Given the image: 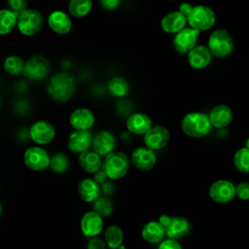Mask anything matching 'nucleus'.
<instances>
[{
	"label": "nucleus",
	"instance_id": "obj_21",
	"mask_svg": "<svg viewBox=\"0 0 249 249\" xmlns=\"http://www.w3.org/2000/svg\"><path fill=\"white\" fill-rule=\"evenodd\" d=\"M212 59V53L209 49L205 46H196L188 53V62L194 69H204L206 68Z\"/></svg>",
	"mask_w": 249,
	"mask_h": 249
},
{
	"label": "nucleus",
	"instance_id": "obj_12",
	"mask_svg": "<svg viewBox=\"0 0 249 249\" xmlns=\"http://www.w3.org/2000/svg\"><path fill=\"white\" fill-rule=\"evenodd\" d=\"M169 141V131L163 125H153L145 134H144V143L145 146L158 151L166 146Z\"/></svg>",
	"mask_w": 249,
	"mask_h": 249
},
{
	"label": "nucleus",
	"instance_id": "obj_20",
	"mask_svg": "<svg viewBox=\"0 0 249 249\" xmlns=\"http://www.w3.org/2000/svg\"><path fill=\"white\" fill-rule=\"evenodd\" d=\"M187 18L179 11L166 14L160 20L161 29L169 34H176L186 27Z\"/></svg>",
	"mask_w": 249,
	"mask_h": 249
},
{
	"label": "nucleus",
	"instance_id": "obj_38",
	"mask_svg": "<svg viewBox=\"0 0 249 249\" xmlns=\"http://www.w3.org/2000/svg\"><path fill=\"white\" fill-rule=\"evenodd\" d=\"M98 2L100 6L107 11H114L121 4V0H98Z\"/></svg>",
	"mask_w": 249,
	"mask_h": 249
},
{
	"label": "nucleus",
	"instance_id": "obj_33",
	"mask_svg": "<svg viewBox=\"0 0 249 249\" xmlns=\"http://www.w3.org/2000/svg\"><path fill=\"white\" fill-rule=\"evenodd\" d=\"M235 167L241 172H249V149L244 147L236 151L233 157Z\"/></svg>",
	"mask_w": 249,
	"mask_h": 249
},
{
	"label": "nucleus",
	"instance_id": "obj_10",
	"mask_svg": "<svg viewBox=\"0 0 249 249\" xmlns=\"http://www.w3.org/2000/svg\"><path fill=\"white\" fill-rule=\"evenodd\" d=\"M199 31L192 27H185L175 34L173 38L174 49L179 53H189L196 46Z\"/></svg>",
	"mask_w": 249,
	"mask_h": 249
},
{
	"label": "nucleus",
	"instance_id": "obj_45",
	"mask_svg": "<svg viewBox=\"0 0 249 249\" xmlns=\"http://www.w3.org/2000/svg\"><path fill=\"white\" fill-rule=\"evenodd\" d=\"M1 213H2V205L0 203V215H1Z\"/></svg>",
	"mask_w": 249,
	"mask_h": 249
},
{
	"label": "nucleus",
	"instance_id": "obj_27",
	"mask_svg": "<svg viewBox=\"0 0 249 249\" xmlns=\"http://www.w3.org/2000/svg\"><path fill=\"white\" fill-rule=\"evenodd\" d=\"M103 237L109 249H118L124 241V231L119 226L111 225L105 229Z\"/></svg>",
	"mask_w": 249,
	"mask_h": 249
},
{
	"label": "nucleus",
	"instance_id": "obj_32",
	"mask_svg": "<svg viewBox=\"0 0 249 249\" xmlns=\"http://www.w3.org/2000/svg\"><path fill=\"white\" fill-rule=\"evenodd\" d=\"M50 167L54 173L60 174L65 172L69 167V160L67 156L61 152L55 153L51 157Z\"/></svg>",
	"mask_w": 249,
	"mask_h": 249
},
{
	"label": "nucleus",
	"instance_id": "obj_14",
	"mask_svg": "<svg viewBox=\"0 0 249 249\" xmlns=\"http://www.w3.org/2000/svg\"><path fill=\"white\" fill-rule=\"evenodd\" d=\"M81 231L87 237H96L103 231V218L95 211H89L81 219Z\"/></svg>",
	"mask_w": 249,
	"mask_h": 249
},
{
	"label": "nucleus",
	"instance_id": "obj_19",
	"mask_svg": "<svg viewBox=\"0 0 249 249\" xmlns=\"http://www.w3.org/2000/svg\"><path fill=\"white\" fill-rule=\"evenodd\" d=\"M126 129L136 135H144L152 126L151 118L141 112L130 114L125 121Z\"/></svg>",
	"mask_w": 249,
	"mask_h": 249
},
{
	"label": "nucleus",
	"instance_id": "obj_1",
	"mask_svg": "<svg viewBox=\"0 0 249 249\" xmlns=\"http://www.w3.org/2000/svg\"><path fill=\"white\" fill-rule=\"evenodd\" d=\"M76 89L74 77L65 72H58L51 76L47 84V92L50 97L57 102L71 99Z\"/></svg>",
	"mask_w": 249,
	"mask_h": 249
},
{
	"label": "nucleus",
	"instance_id": "obj_43",
	"mask_svg": "<svg viewBox=\"0 0 249 249\" xmlns=\"http://www.w3.org/2000/svg\"><path fill=\"white\" fill-rule=\"evenodd\" d=\"M170 218H171V217H169V216H167V215H161V216L160 217L159 222L161 224V226H162L163 228H165V227L167 226V224L169 223Z\"/></svg>",
	"mask_w": 249,
	"mask_h": 249
},
{
	"label": "nucleus",
	"instance_id": "obj_18",
	"mask_svg": "<svg viewBox=\"0 0 249 249\" xmlns=\"http://www.w3.org/2000/svg\"><path fill=\"white\" fill-rule=\"evenodd\" d=\"M48 25L49 27L56 34L65 35L68 34L72 29V20L69 16L61 11L55 10L53 11L48 17Z\"/></svg>",
	"mask_w": 249,
	"mask_h": 249
},
{
	"label": "nucleus",
	"instance_id": "obj_40",
	"mask_svg": "<svg viewBox=\"0 0 249 249\" xmlns=\"http://www.w3.org/2000/svg\"><path fill=\"white\" fill-rule=\"evenodd\" d=\"M93 179H94V181H95L96 183L102 185V184H104L105 182H107V179H109V178H108L107 174L105 173V171L101 168V169H99L98 171H96V172L93 174Z\"/></svg>",
	"mask_w": 249,
	"mask_h": 249
},
{
	"label": "nucleus",
	"instance_id": "obj_39",
	"mask_svg": "<svg viewBox=\"0 0 249 249\" xmlns=\"http://www.w3.org/2000/svg\"><path fill=\"white\" fill-rule=\"evenodd\" d=\"M158 249H182V247L176 240L167 239L162 241Z\"/></svg>",
	"mask_w": 249,
	"mask_h": 249
},
{
	"label": "nucleus",
	"instance_id": "obj_6",
	"mask_svg": "<svg viewBox=\"0 0 249 249\" xmlns=\"http://www.w3.org/2000/svg\"><path fill=\"white\" fill-rule=\"evenodd\" d=\"M233 39L226 29H216L209 36L207 48L210 53L217 57L230 55L233 51Z\"/></svg>",
	"mask_w": 249,
	"mask_h": 249
},
{
	"label": "nucleus",
	"instance_id": "obj_26",
	"mask_svg": "<svg viewBox=\"0 0 249 249\" xmlns=\"http://www.w3.org/2000/svg\"><path fill=\"white\" fill-rule=\"evenodd\" d=\"M165 234V230L159 221H150L144 225L141 231L143 239L149 243L160 242Z\"/></svg>",
	"mask_w": 249,
	"mask_h": 249
},
{
	"label": "nucleus",
	"instance_id": "obj_11",
	"mask_svg": "<svg viewBox=\"0 0 249 249\" xmlns=\"http://www.w3.org/2000/svg\"><path fill=\"white\" fill-rule=\"evenodd\" d=\"M133 166L140 171L151 170L157 161V156L154 150L148 147H138L133 150L130 156Z\"/></svg>",
	"mask_w": 249,
	"mask_h": 249
},
{
	"label": "nucleus",
	"instance_id": "obj_44",
	"mask_svg": "<svg viewBox=\"0 0 249 249\" xmlns=\"http://www.w3.org/2000/svg\"><path fill=\"white\" fill-rule=\"evenodd\" d=\"M245 147L249 149V138L246 140V143H245Z\"/></svg>",
	"mask_w": 249,
	"mask_h": 249
},
{
	"label": "nucleus",
	"instance_id": "obj_37",
	"mask_svg": "<svg viewBox=\"0 0 249 249\" xmlns=\"http://www.w3.org/2000/svg\"><path fill=\"white\" fill-rule=\"evenodd\" d=\"M86 249H108V246L104 239L99 237H92L87 244Z\"/></svg>",
	"mask_w": 249,
	"mask_h": 249
},
{
	"label": "nucleus",
	"instance_id": "obj_23",
	"mask_svg": "<svg viewBox=\"0 0 249 249\" xmlns=\"http://www.w3.org/2000/svg\"><path fill=\"white\" fill-rule=\"evenodd\" d=\"M209 120L211 124L217 128H223L228 126L232 121V111L225 104H219L212 108L209 113Z\"/></svg>",
	"mask_w": 249,
	"mask_h": 249
},
{
	"label": "nucleus",
	"instance_id": "obj_2",
	"mask_svg": "<svg viewBox=\"0 0 249 249\" xmlns=\"http://www.w3.org/2000/svg\"><path fill=\"white\" fill-rule=\"evenodd\" d=\"M183 132L194 138H200L207 135L212 127L209 117L200 112H191L187 114L182 122Z\"/></svg>",
	"mask_w": 249,
	"mask_h": 249
},
{
	"label": "nucleus",
	"instance_id": "obj_4",
	"mask_svg": "<svg viewBox=\"0 0 249 249\" xmlns=\"http://www.w3.org/2000/svg\"><path fill=\"white\" fill-rule=\"evenodd\" d=\"M186 18L190 26L199 32L210 29L215 24L216 20L214 11L205 5L193 6Z\"/></svg>",
	"mask_w": 249,
	"mask_h": 249
},
{
	"label": "nucleus",
	"instance_id": "obj_7",
	"mask_svg": "<svg viewBox=\"0 0 249 249\" xmlns=\"http://www.w3.org/2000/svg\"><path fill=\"white\" fill-rule=\"evenodd\" d=\"M50 73V63L48 59L40 54L31 56L25 61L22 75L30 81L39 82L44 80Z\"/></svg>",
	"mask_w": 249,
	"mask_h": 249
},
{
	"label": "nucleus",
	"instance_id": "obj_35",
	"mask_svg": "<svg viewBox=\"0 0 249 249\" xmlns=\"http://www.w3.org/2000/svg\"><path fill=\"white\" fill-rule=\"evenodd\" d=\"M8 9L13 11L18 16L27 8V0H7Z\"/></svg>",
	"mask_w": 249,
	"mask_h": 249
},
{
	"label": "nucleus",
	"instance_id": "obj_41",
	"mask_svg": "<svg viewBox=\"0 0 249 249\" xmlns=\"http://www.w3.org/2000/svg\"><path fill=\"white\" fill-rule=\"evenodd\" d=\"M100 189H101V193H103L104 195H110L114 191V186L110 182L107 181L104 184H102Z\"/></svg>",
	"mask_w": 249,
	"mask_h": 249
},
{
	"label": "nucleus",
	"instance_id": "obj_9",
	"mask_svg": "<svg viewBox=\"0 0 249 249\" xmlns=\"http://www.w3.org/2000/svg\"><path fill=\"white\" fill-rule=\"evenodd\" d=\"M29 136L38 145H48L54 139L55 129L50 122L39 120L31 124Z\"/></svg>",
	"mask_w": 249,
	"mask_h": 249
},
{
	"label": "nucleus",
	"instance_id": "obj_24",
	"mask_svg": "<svg viewBox=\"0 0 249 249\" xmlns=\"http://www.w3.org/2000/svg\"><path fill=\"white\" fill-rule=\"evenodd\" d=\"M164 230L166 235L170 239L177 240L188 234L190 231V224L183 217H172Z\"/></svg>",
	"mask_w": 249,
	"mask_h": 249
},
{
	"label": "nucleus",
	"instance_id": "obj_22",
	"mask_svg": "<svg viewBox=\"0 0 249 249\" xmlns=\"http://www.w3.org/2000/svg\"><path fill=\"white\" fill-rule=\"evenodd\" d=\"M77 191L80 198L86 202L95 201L101 194L100 186L93 178L82 179L78 184Z\"/></svg>",
	"mask_w": 249,
	"mask_h": 249
},
{
	"label": "nucleus",
	"instance_id": "obj_3",
	"mask_svg": "<svg viewBox=\"0 0 249 249\" xmlns=\"http://www.w3.org/2000/svg\"><path fill=\"white\" fill-rule=\"evenodd\" d=\"M130 161L124 152H113L102 160V169L109 179L118 180L126 175Z\"/></svg>",
	"mask_w": 249,
	"mask_h": 249
},
{
	"label": "nucleus",
	"instance_id": "obj_36",
	"mask_svg": "<svg viewBox=\"0 0 249 249\" xmlns=\"http://www.w3.org/2000/svg\"><path fill=\"white\" fill-rule=\"evenodd\" d=\"M235 195H237V196L240 199H243V200L249 199V183L243 182L238 184L235 187Z\"/></svg>",
	"mask_w": 249,
	"mask_h": 249
},
{
	"label": "nucleus",
	"instance_id": "obj_34",
	"mask_svg": "<svg viewBox=\"0 0 249 249\" xmlns=\"http://www.w3.org/2000/svg\"><path fill=\"white\" fill-rule=\"evenodd\" d=\"M93 211L99 214L102 218L108 217L113 212L112 201L107 196H99L93 201Z\"/></svg>",
	"mask_w": 249,
	"mask_h": 249
},
{
	"label": "nucleus",
	"instance_id": "obj_17",
	"mask_svg": "<svg viewBox=\"0 0 249 249\" xmlns=\"http://www.w3.org/2000/svg\"><path fill=\"white\" fill-rule=\"evenodd\" d=\"M94 122V114L88 108H77L69 116V124L74 130H89Z\"/></svg>",
	"mask_w": 249,
	"mask_h": 249
},
{
	"label": "nucleus",
	"instance_id": "obj_13",
	"mask_svg": "<svg viewBox=\"0 0 249 249\" xmlns=\"http://www.w3.org/2000/svg\"><path fill=\"white\" fill-rule=\"evenodd\" d=\"M92 151L100 157H106L114 152L116 138L109 130H101L92 137Z\"/></svg>",
	"mask_w": 249,
	"mask_h": 249
},
{
	"label": "nucleus",
	"instance_id": "obj_31",
	"mask_svg": "<svg viewBox=\"0 0 249 249\" xmlns=\"http://www.w3.org/2000/svg\"><path fill=\"white\" fill-rule=\"evenodd\" d=\"M25 61L18 55H9L3 62L4 70L11 76H18L23 73Z\"/></svg>",
	"mask_w": 249,
	"mask_h": 249
},
{
	"label": "nucleus",
	"instance_id": "obj_25",
	"mask_svg": "<svg viewBox=\"0 0 249 249\" xmlns=\"http://www.w3.org/2000/svg\"><path fill=\"white\" fill-rule=\"evenodd\" d=\"M78 162L80 167L87 173L94 174L102 167L101 157L95 152L89 150L79 155Z\"/></svg>",
	"mask_w": 249,
	"mask_h": 249
},
{
	"label": "nucleus",
	"instance_id": "obj_5",
	"mask_svg": "<svg viewBox=\"0 0 249 249\" xmlns=\"http://www.w3.org/2000/svg\"><path fill=\"white\" fill-rule=\"evenodd\" d=\"M43 25L44 18L38 10L26 9L18 16L17 27L23 36H35L41 31Z\"/></svg>",
	"mask_w": 249,
	"mask_h": 249
},
{
	"label": "nucleus",
	"instance_id": "obj_16",
	"mask_svg": "<svg viewBox=\"0 0 249 249\" xmlns=\"http://www.w3.org/2000/svg\"><path fill=\"white\" fill-rule=\"evenodd\" d=\"M92 137L89 130H74L68 136L67 147L72 153L80 155L90 148Z\"/></svg>",
	"mask_w": 249,
	"mask_h": 249
},
{
	"label": "nucleus",
	"instance_id": "obj_30",
	"mask_svg": "<svg viewBox=\"0 0 249 249\" xmlns=\"http://www.w3.org/2000/svg\"><path fill=\"white\" fill-rule=\"evenodd\" d=\"M92 8L91 0H70L68 4L69 14L77 18H82L88 16Z\"/></svg>",
	"mask_w": 249,
	"mask_h": 249
},
{
	"label": "nucleus",
	"instance_id": "obj_42",
	"mask_svg": "<svg viewBox=\"0 0 249 249\" xmlns=\"http://www.w3.org/2000/svg\"><path fill=\"white\" fill-rule=\"evenodd\" d=\"M192 8L193 6L190 3H182L179 7V12H181L185 17H187V15L190 13Z\"/></svg>",
	"mask_w": 249,
	"mask_h": 249
},
{
	"label": "nucleus",
	"instance_id": "obj_8",
	"mask_svg": "<svg viewBox=\"0 0 249 249\" xmlns=\"http://www.w3.org/2000/svg\"><path fill=\"white\" fill-rule=\"evenodd\" d=\"M24 164L33 171H43L50 167L51 157L49 153L40 146H32L23 154Z\"/></svg>",
	"mask_w": 249,
	"mask_h": 249
},
{
	"label": "nucleus",
	"instance_id": "obj_15",
	"mask_svg": "<svg viewBox=\"0 0 249 249\" xmlns=\"http://www.w3.org/2000/svg\"><path fill=\"white\" fill-rule=\"evenodd\" d=\"M209 196L216 202L226 203L235 196V187L228 180H218L211 185Z\"/></svg>",
	"mask_w": 249,
	"mask_h": 249
},
{
	"label": "nucleus",
	"instance_id": "obj_29",
	"mask_svg": "<svg viewBox=\"0 0 249 249\" xmlns=\"http://www.w3.org/2000/svg\"><path fill=\"white\" fill-rule=\"evenodd\" d=\"M109 93L117 98H122L126 96L129 91V85L125 79L120 76H116L110 79L107 85Z\"/></svg>",
	"mask_w": 249,
	"mask_h": 249
},
{
	"label": "nucleus",
	"instance_id": "obj_28",
	"mask_svg": "<svg viewBox=\"0 0 249 249\" xmlns=\"http://www.w3.org/2000/svg\"><path fill=\"white\" fill-rule=\"evenodd\" d=\"M18 15L10 9H0V35L11 33L17 26Z\"/></svg>",
	"mask_w": 249,
	"mask_h": 249
}]
</instances>
